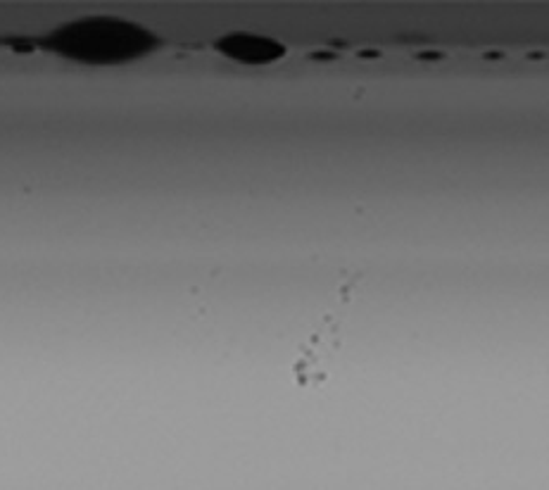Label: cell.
Wrapping results in <instances>:
<instances>
[{
  "label": "cell",
  "mask_w": 549,
  "mask_h": 490,
  "mask_svg": "<svg viewBox=\"0 0 549 490\" xmlns=\"http://www.w3.org/2000/svg\"><path fill=\"white\" fill-rule=\"evenodd\" d=\"M217 50L245 64H269L285 55L281 43L254 34H228L217 41Z\"/></svg>",
  "instance_id": "cell-2"
},
{
  "label": "cell",
  "mask_w": 549,
  "mask_h": 490,
  "mask_svg": "<svg viewBox=\"0 0 549 490\" xmlns=\"http://www.w3.org/2000/svg\"><path fill=\"white\" fill-rule=\"evenodd\" d=\"M53 53L86 64H122L148 55L157 38L133 21L114 17H86L55 29L43 41Z\"/></svg>",
  "instance_id": "cell-1"
}]
</instances>
